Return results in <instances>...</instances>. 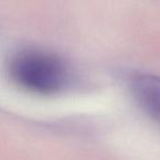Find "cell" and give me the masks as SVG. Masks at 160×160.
Here are the masks:
<instances>
[{"mask_svg":"<svg viewBox=\"0 0 160 160\" xmlns=\"http://www.w3.org/2000/svg\"><path fill=\"white\" fill-rule=\"evenodd\" d=\"M9 73L22 89L38 94H54L67 87L70 71L58 56L41 49H24L12 57Z\"/></svg>","mask_w":160,"mask_h":160,"instance_id":"1","label":"cell"},{"mask_svg":"<svg viewBox=\"0 0 160 160\" xmlns=\"http://www.w3.org/2000/svg\"><path fill=\"white\" fill-rule=\"evenodd\" d=\"M132 91L142 111L160 125V76L139 73L132 79Z\"/></svg>","mask_w":160,"mask_h":160,"instance_id":"2","label":"cell"}]
</instances>
